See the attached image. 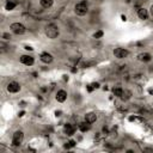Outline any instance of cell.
<instances>
[{
  "label": "cell",
  "instance_id": "9a60e30c",
  "mask_svg": "<svg viewBox=\"0 0 153 153\" xmlns=\"http://www.w3.org/2000/svg\"><path fill=\"white\" fill-rule=\"evenodd\" d=\"M16 6H17V3L15 1V0H9V1L6 3V5H5V9L7 11H12Z\"/></svg>",
  "mask_w": 153,
  "mask_h": 153
},
{
  "label": "cell",
  "instance_id": "2e32d148",
  "mask_svg": "<svg viewBox=\"0 0 153 153\" xmlns=\"http://www.w3.org/2000/svg\"><path fill=\"white\" fill-rule=\"evenodd\" d=\"M79 129H80V132H83V133H86V132L90 129V123H87L86 121H85V122H81V123H79Z\"/></svg>",
  "mask_w": 153,
  "mask_h": 153
},
{
  "label": "cell",
  "instance_id": "5bb4252c",
  "mask_svg": "<svg viewBox=\"0 0 153 153\" xmlns=\"http://www.w3.org/2000/svg\"><path fill=\"white\" fill-rule=\"evenodd\" d=\"M40 4H41L42 7L49 9V7H52V6H53L54 0H40Z\"/></svg>",
  "mask_w": 153,
  "mask_h": 153
},
{
  "label": "cell",
  "instance_id": "4fadbf2b",
  "mask_svg": "<svg viewBox=\"0 0 153 153\" xmlns=\"http://www.w3.org/2000/svg\"><path fill=\"white\" fill-rule=\"evenodd\" d=\"M65 133L67 134V135H73L74 133H75V127L74 126H72V124H70V123H67V124H65Z\"/></svg>",
  "mask_w": 153,
  "mask_h": 153
},
{
  "label": "cell",
  "instance_id": "7a4b0ae2",
  "mask_svg": "<svg viewBox=\"0 0 153 153\" xmlns=\"http://www.w3.org/2000/svg\"><path fill=\"white\" fill-rule=\"evenodd\" d=\"M87 11H89V4H87L86 0H83V1L78 3L74 6V12L78 16H85L87 13Z\"/></svg>",
  "mask_w": 153,
  "mask_h": 153
},
{
  "label": "cell",
  "instance_id": "5b68a950",
  "mask_svg": "<svg viewBox=\"0 0 153 153\" xmlns=\"http://www.w3.org/2000/svg\"><path fill=\"white\" fill-rule=\"evenodd\" d=\"M114 55L117 59H124L129 55V52L124 48H116V49H114Z\"/></svg>",
  "mask_w": 153,
  "mask_h": 153
},
{
  "label": "cell",
  "instance_id": "d4e9b609",
  "mask_svg": "<svg viewBox=\"0 0 153 153\" xmlns=\"http://www.w3.org/2000/svg\"><path fill=\"white\" fill-rule=\"evenodd\" d=\"M25 49H26V50H32L34 48H32V47H30V45H26V47H25Z\"/></svg>",
  "mask_w": 153,
  "mask_h": 153
},
{
  "label": "cell",
  "instance_id": "e0dca14e",
  "mask_svg": "<svg viewBox=\"0 0 153 153\" xmlns=\"http://www.w3.org/2000/svg\"><path fill=\"white\" fill-rule=\"evenodd\" d=\"M130 97H132V92H130L129 90H123V93H122L121 98L124 99V100H127V99H129Z\"/></svg>",
  "mask_w": 153,
  "mask_h": 153
},
{
  "label": "cell",
  "instance_id": "7402d4cb",
  "mask_svg": "<svg viewBox=\"0 0 153 153\" xmlns=\"http://www.w3.org/2000/svg\"><path fill=\"white\" fill-rule=\"evenodd\" d=\"M86 89H87V91H89V92H92V91L94 90V89H93V86H92V84L87 85V87H86Z\"/></svg>",
  "mask_w": 153,
  "mask_h": 153
},
{
  "label": "cell",
  "instance_id": "30bf717a",
  "mask_svg": "<svg viewBox=\"0 0 153 153\" xmlns=\"http://www.w3.org/2000/svg\"><path fill=\"white\" fill-rule=\"evenodd\" d=\"M96 120H97V115H96V113H87L86 115H85V121L87 122V123H93V122H96Z\"/></svg>",
  "mask_w": 153,
  "mask_h": 153
},
{
  "label": "cell",
  "instance_id": "52a82bcc",
  "mask_svg": "<svg viewBox=\"0 0 153 153\" xmlns=\"http://www.w3.org/2000/svg\"><path fill=\"white\" fill-rule=\"evenodd\" d=\"M20 62H22L23 65H25V66H32L34 62H35V60H34V58L30 56V55H22V56H20Z\"/></svg>",
  "mask_w": 153,
  "mask_h": 153
},
{
  "label": "cell",
  "instance_id": "cb8c5ba5",
  "mask_svg": "<svg viewBox=\"0 0 153 153\" xmlns=\"http://www.w3.org/2000/svg\"><path fill=\"white\" fill-rule=\"evenodd\" d=\"M149 15L153 17V5H152V6H151V9H149Z\"/></svg>",
  "mask_w": 153,
  "mask_h": 153
},
{
  "label": "cell",
  "instance_id": "ba28073f",
  "mask_svg": "<svg viewBox=\"0 0 153 153\" xmlns=\"http://www.w3.org/2000/svg\"><path fill=\"white\" fill-rule=\"evenodd\" d=\"M55 98H56L58 102H60V103H64V102L67 99V92L65 90H59L56 96H55Z\"/></svg>",
  "mask_w": 153,
  "mask_h": 153
},
{
  "label": "cell",
  "instance_id": "ffe728a7",
  "mask_svg": "<svg viewBox=\"0 0 153 153\" xmlns=\"http://www.w3.org/2000/svg\"><path fill=\"white\" fill-rule=\"evenodd\" d=\"M103 35H104V32L99 30V31H97V32L93 34V37H94V38H100V37H103Z\"/></svg>",
  "mask_w": 153,
  "mask_h": 153
},
{
  "label": "cell",
  "instance_id": "44dd1931",
  "mask_svg": "<svg viewBox=\"0 0 153 153\" xmlns=\"http://www.w3.org/2000/svg\"><path fill=\"white\" fill-rule=\"evenodd\" d=\"M3 37H4L5 40H10V38H11V35L7 34V32H4V34H3Z\"/></svg>",
  "mask_w": 153,
  "mask_h": 153
},
{
  "label": "cell",
  "instance_id": "6da1fadb",
  "mask_svg": "<svg viewBox=\"0 0 153 153\" xmlns=\"http://www.w3.org/2000/svg\"><path fill=\"white\" fill-rule=\"evenodd\" d=\"M59 34H60L59 28L55 24H48L45 26V35H47L48 38L54 40V38H56L59 36Z\"/></svg>",
  "mask_w": 153,
  "mask_h": 153
},
{
  "label": "cell",
  "instance_id": "277c9868",
  "mask_svg": "<svg viewBox=\"0 0 153 153\" xmlns=\"http://www.w3.org/2000/svg\"><path fill=\"white\" fill-rule=\"evenodd\" d=\"M11 30L16 35H23L26 29L22 23H13V24H11Z\"/></svg>",
  "mask_w": 153,
  "mask_h": 153
},
{
  "label": "cell",
  "instance_id": "ac0fdd59",
  "mask_svg": "<svg viewBox=\"0 0 153 153\" xmlns=\"http://www.w3.org/2000/svg\"><path fill=\"white\" fill-rule=\"evenodd\" d=\"M113 92H114V94H115L116 97H120V98H121V96H122V93H123V90H122L121 87H115V89L113 90Z\"/></svg>",
  "mask_w": 153,
  "mask_h": 153
},
{
  "label": "cell",
  "instance_id": "8992f818",
  "mask_svg": "<svg viewBox=\"0 0 153 153\" xmlns=\"http://www.w3.org/2000/svg\"><path fill=\"white\" fill-rule=\"evenodd\" d=\"M19 90H20V85L17 81H11L7 85V91L10 93H17V92H19Z\"/></svg>",
  "mask_w": 153,
  "mask_h": 153
},
{
  "label": "cell",
  "instance_id": "7c38bea8",
  "mask_svg": "<svg viewBox=\"0 0 153 153\" xmlns=\"http://www.w3.org/2000/svg\"><path fill=\"white\" fill-rule=\"evenodd\" d=\"M138 16H139V18L140 19H147L148 18V11L146 10V9H143V7H140L139 10H138Z\"/></svg>",
  "mask_w": 153,
  "mask_h": 153
},
{
  "label": "cell",
  "instance_id": "484cf974",
  "mask_svg": "<svg viewBox=\"0 0 153 153\" xmlns=\"http://www.w3.org/2000/svg\"><path fill=\"white\" fill-rule=\"evenodd\" d=\"M148 93L149 94H153V89H148Z\"/></svg>",
  "mask_w": 153,
  "mask_h": 153
},
{
  "label": "cell",
  "instance_id": "603a6c76",
  "mask_svg": "<svg viewBox=\"0 0 153 153\" xmlns=\"http://www.w3.org/2000/svg\"><path fill=\"white\" fill-rule=\"evenodd\" d=\"M92 86H93V89H98L99 87V84L98 83H92Z\"/></svg>",
  "mask_w": 153,
  "mask_h": 153
},
{
  "label": "cell",
  "instance_id": "8fae6325",
  "mask_svg": "<svg viewBox=\"0 0 153 153\" xmlns=\"http://www.w3.org/2000/svg\"><path fill=\"white\" fill-rule=\"evenodd\" d=\"M138 59H139V61L148 62V61L152 60V56H151V54H148V53H141V54L138 55Z\"/></svg>",
  "mask_w": 153,
  "mask_h": 153
},
{
  "label": "cell",
  "instance_id": "3957f363",
  "mask_svg": "<svg viewBox=\"0 0 153 153\" xmlns=\"http://www.w3.org/2000/svg\"><path fill=\"white\" fill-rule=\"evenodd\" d=\"M23 139H24V133H23L22 130H17V132L13 134L12 145H13V146H19V145L23 142Z\"/></svg>",
  "mask_w": 153,
  "mask_h": 153
},
{
  "label": "cell",
  "instance_id": "d6986e66",
  "mask_svg": "<svg viewBox=\"0 0 153 153\" xmlns=\"http://www.w3.org/2000/svg\"><path fill=\"white\" fill-rule=\"evenodd\" d=\"M75 143H77V142H75L74 140H71V141H68V142L65 145V148H71V147H74V146H75Z\"/></svg>",
  "mask_w": 153,
  "mask_h": 153
},
{
  "label": "cell",
  "instance_id": "9c48e42d",
  "mask_svg": "<svg viewBox=\"0 0 153 153\" xmlns=\"http://www.w3.org/2000/svg\"><path fill=\"white\" fill-rule=\"evenodd\" d=\"M41 61L44 62V64H50L53 61V55L52 54H49V53H42L41 56H40Z\"/></svg>",
  "mask_w": 153,
  "mask_h": 153
}]
</instances>
